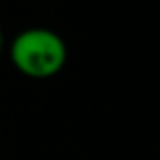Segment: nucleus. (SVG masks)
<instances>
[{"label": "nucleus", "instance_id": "1", "mask_svg": "<svg viewBox=\"0 0 160 160\" xmlns=\"http://www.w3.org/2000/svg\"><path fill=\"white\" fill-rule=\"evenodd\" d=\"M9 57L16 70L24 77L48 79L66 66L68 48L59 33L46 27H31L13 38L9 46Z\"/></svg>", "mask_w": 160, "mask_h": 160}, {"label": "nucleus", "instance_id": "2", "mask_svg": "<svg viewBox=\"0 0 160 160\" xmlns=\"http://www.w3.org/2000/svg\"><path fill=\"white\" fill-rule=\"evenodd\" d=\"M5 51V35H2V29H0V55Z\"/></svg>", "mask_w": 160, "mask_h": 160}]
</instances>
